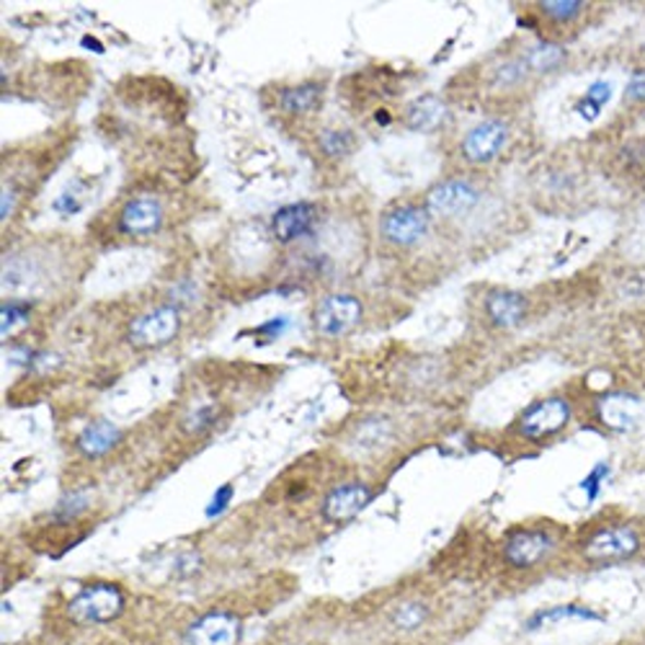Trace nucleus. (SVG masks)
<instances>
[{"label": "nucleus", "mask_w": 645, "mask_h": 645, "mask_svg": "<svg viewBox=\"0 0 645 645\" xmlns=\"http://www.w3.org/2000/svg\"><path fill=\"white\" fill-rule=\"evenodd\" d=\"M488 321H491L495 329H514L524 321L527 315V300L519 292H512V289H495L486 297L483 302Z\"/></svg>", "instance_id": "obj_15"}, {"label": "nucleus", "mask_w": 645, "mask_h": 645, "mask_svg": "<svg viewBox=\"0 0 645 645\" xmlns=\"http://www.w3.org/2000/svg\"><path fill=\"white\" fill-rule=\"evenodd\" d=\"M625 98L633 104H645V73H635L625 86Z\"/></svg>", "instance_id": "obj_31"}, {"label": "nucleus", "mask_w": 645, "mask_h": 645, "mask_svg": "<svg viewBox=\"0 0 645 645\" xmlns=\"http://www.w3.org/2000/svg\"><path fill=\"white\" fill-rule=\"evenodd\" d=\"M597 421L609 431H617V434H625V431H633L643 418V401L641 395L628 393V390H609V393H601L597 398Z\"/></svg>", "instance_id": "obj_8"}, {"label": "nucleus", "mask_w": 645, "mask_h": 645, "mask_svg": "<svg viewBox=\"0 0 645 645\" xmlns=\"http://www.w3.org/2000/svg\"><path fill=\"white\" fill-rule=\"evenodd\" d=\"M243 620L232 612H207L183 630L181 645H238Z\"/></svg>", "instance_id": "obj_6"}, {"label": "nucleus", "mask_w": 645, "mask_h": 645, "mask_svg": "<svg viewBox=\"0 0 645 645\" xmlns=\"http://www.w3.org/2000/svg\"><path fill=\"white\" fill-rule=\"evenodd\" d=\"M565 58H569V52H565L563 45H558V41H540V45L529 47L522 55V62L527 68V73L548 75L556 73L558 68H563Z\"/></svg>", "instance_id": "obj_20"}, {"label": "nucleus", "mask_w": 645, "mask_h": 645, "mask_svg": "<svg viewBox=\"0 0 645 645\" xmlns=\"http://www.w3.org/2000/svg\"><path fill=\"white\" fill-rule=\"evenodd\" d=\"M643 548L641 531L630 524H609L586 537L581 542V558L594 565L620 563V560L635 558Z\"/></svg>", "instance_id": "obj_2"}, {"label": "nucleus", "mask_w": 645, "mask_h": 645, "mask_svg": "<svg viewBox=\"0 0 645 645\" xmlns=\"http://www.w3.org/2000/svg\"><path fill=\"white\" fill-rule=\"evenodd\" d=\"M127 607L124 592L109 581L83 586L73 599L68 601V617L75 625H109L122 617Z\"/></svg>", "instance_id": "obj_1"}, {"label": "nucleus", "mask_w": 645, "mask_h": 645, "mask_svg": "<svg viewBox=\"0 0 645 645\" xmlns=\"http://www.w3.org/2000/svg\"><path fill=\"white\" fill-rule=\"evenodd\" d=\"M540 13L556 24H571L584 13V3L581 0H545L540 3Z\"/></svg>", "instance_id": "obj_23"}, {"label": "nucleus", "mask_w": 645, "mask_h": 645, "mask_svg": "<svg viewBox=\"0 0 645 645\" xmlns=\"http://www.w3.org/2000/svg\"><path fill=\"white\" fill-rule=\"evenodd\" d=\"M181 329V315L174 304H160L151 313L138 315L130 325V344L134 349H155V346L168 344Z\"/></svg>", "instance_id": "obj_5"}, {"label": "nucleus", "mask_w": 645, "mask_h": 645, "mask_svg": "<svg viewBox=\"0 0 645 645\" xmlns=\"http://www.w3.org/2000/svg\"><path fill=\"white\" fill-rule=\"evenodd\" d=\"M163 225V207L153 196H138V200L127 202L122 215H119L117 228L124 236L140 238V236H153Z\"/></svg>", "instance_id": "obj_13"}, {"label": "nucleus", "mask_w": 645, "mask_h": 645, "mask_svg": "<svg viewBox=\"0 0 645 645\" xmlns=\"http://www.w3.org/2000/svg\"><path fill=\"white\" fill-rule=\"evenodd\" d=\"M321 104H323V86H318V83H302V86L285 88L279 94L282 111H287V115H295V117L313 115V111L321 109Z\"/></svg>", "instance_id": "obj_19"}, {"label": "nucleus", "mask_w": 645, "mask_h": 645, "mask_svg": "<svg viewBox=\"0 0 645 645\" xmlns=\"http://www.w3.org/2000/svg\"><path fill=\"white\" fill-rule=\"evenodd\" d=\"M609 98H612V83H609V81L592 83V86L586 88L584 98H581V101L576 104L578 117H584L586 122H594V119H599L601 109H605Z\"/></svg>", "instance_id": "obj_21"}, {"label": "nucleus", "mask_w": 645, "mask_h": 645, "mask_svg": "<svg viewBox=\"0 0 645 645\" xmlns=\"http://www.w3.org/2000/svg\"><path fill=\"white\" fill-rule=\"evenodd\" d=\"M569 620L599 622L601 614L597 612V609H592L586 605H556V607L540 609V612L531 614L527 620V625H524V630H540V628H548V625H560V622H569Z\"/></svg>", "instance_id": "obj_18"}, {"label": "nucleus", "mask_w": 645, "mask_h": 645, "mask_svg": "<svg viewBox=\"0 0 645 645\" xmlns=\"http://www.w3.org/2000/svg\"><path fill=\"white\" fill-rule=\"evenodd\" d=\"M232 495H236V488H232V483H225V486H219L217 491H215V495H212V501H210V506L204 509V514L210 516H219L225 512V509L230 506V501H232Z\"/></svg>", "instance_id": "obj_30"}, {"label": "nucleus", "mask_w": 645, "mask_h": 645, "mask_svg": "<svg viewBox=\"0 0 645 645\" xmlns=\"http://www.w3.org/2000/svg\"><path fill=\"white\" fill-rule=\"evenodd\" d=\"M509 140V127L503 119H486V122L475 124L463 140V158L473 166H486V163L495 160L506 147Z\"/></svg>", "instance_id": "obj_11"}, {"label": "nucleus", "mask_w": 645, "mask_h": 645, "mask_svg": "<svg viewBox=\"0 0 645 645\" xmlns=\"http://www.w3.org/2000/svg\"><path fill=\"white\" fill-rule=\"evenodd\" d=\"M558 548L556 531L548 527H522L514 529L503 542V563L509 569L529 571L548 563Z\"/></svg>", "instance_id": "obj_3"}, {"label": "nucleus", "mask_w": 645, "mask_h": 645, "mask_svg": "<svg viewBox=\"0 0 645 645\" xmlns=\"http://www.w3.org/2000/svg\"><path fill=\"white\" fill-rule=\"evenodd\" d=\"M287 325H289L287 318H276V321H268V323L261 325V329H256V333H266V336H274L276 338L282 331L287 329Z\"/></svg>", "instance_id": "obj_32"}, {"label": "nucleus", "mask_w": 645, "mask_h": 645, "mask_svg": "<svg viewBox=\"0 0 645 645\" xmlns=\"http://www.w3.org/2000/svg\"><path fill=\"white\" fill-rule=\"evenodd\" d=\"M86 509H88V493L86 491H75V493H70L68 499L60 501L58 516H60V519H73V516L86 512Z\"/></svg>", "instance_id": "obj_29"}, {"label": "nucleus", "mask_w": 645, "mask_h": 645, "mask_svg": "<svg viewBox=\"0 0 645 645\" xmlns=\"http://www.w3.org/2000/svg\"><path fill=\"white\" fill-rule=\"evenodd\" d=\"M374 499V491L361 480H351V483L336 486L325 495L321 503V514L325 522L331 524H346L365 512Z\"/></svg>", "instance_id": "obj_12"}, {"label": "nucleus", "mask_w": 645, "mask_h": 645, "mask_svg": "<svg viewBox=\"0 0 645 645\" xmlns=\"http://www.w3.org/2000/svg\"><path fill=\"white\" fill-rule=\"evenodd\" d=\"M607 475H609V465L607 463H597V465L592 467V470H588L584 475V480H581L578 488H581V491H584L586 503H594V501L599 499L601 488H605Z\"/></svg>", "instance_id": "obj_26"}, {"label": "nucleus", "mask_w": 645, "mask_h": 645, "mask_svg": "<svg viewBox=\"0 0 645 645\" xmlns=\"http://www.w3.org/2000/svg\"><path fill=\"white\" fill-rule=\"evenodd\" d=\"M427 620H429V607L421 605V601H403V605L395 609V614H393L395 628H401V630H416V628H421Z\"/></svg>", "instance_id": "obj_24"}, {"label": "nucleus", "mask_w": 645, "mask_h": 645, "mask_svg": "<svg viewBox=\"0 0 645 645\" xmlns=\"http://www.w3.org/2000/svg\"><path fill=\"white\" fill-rule=\"evenodd\" d=\"M13 204H16V194H13V189H3V202H0V217L9 219L13 215Z\"/></svg>", "instance_id": "obj_34"}, {"label": "nucleus", "mask_w": 645, "mask_h": 645, "mask_svg": "<svg viewBox=\"0 0 645 645\" xmlns=\"http://www.w3.org/2000/svg\"><path fill=\"white\" fill-rule=\"evenodd\" d=\"M315 223V207L308 202H297L282 207L272 217V232L279 243H292V240L308 236Z\"/></svg>", "instance_id": "obj_14"}, {"label": "nucleus", "mask_w": 645, "mask_h": 645, "mask_svg": "<svg viewBox=\"0 0 645 645\" xmlns=\"http://www.w3.org/2000/svg\"><path fill=\"white\" fill-rule=\"evenodd\" d=\"M361 302L354 295H329L315 308V329L325 338H342L361 323Z\"/></svg>", "instance_id": "obj_7"}, {"label": "nucleus", "mask_w": 645, "mask_h": 645, "mask_svg": "<svg viewBox=\"0 0 645 645\" xmlns=\"http://www.w3.org/2000/svg\"><path fill=\"white\" fill-rule=\"evenodd\" d=\"M524 75H527V68H524V62L519 58L514 62H503V65L495 70L493 81L499 83L501 88H506V86H516V83L524 81Z\"/></svg>", "instance_id": "obj_28"}, {"label": "nucleus", "mask_w": 645, "mask_h": 645, "mask_svg": "<svg viewBox=\"0 0 645 645\" xmlns=\"http://www.w3.org/2000/svg\"><path fill=\"white\" fill-rule=\"evenodd\" d=\"M318 143H321V151L329 155V158H344V155L351 153L354 138L351 132L346 130H323Z\"/></svg>", "instance_id": "obj_25"}, {"label": "nucleus", "mask_w": 645, "mask_h": 645, "mask_svg": "<svg viewBox=\"0 0 645 645\" xmlns=\"http://www.w3.org/2000/svg\"><path fill=\"white\" fill-rule=\"evenodd\" d=\"M625 292H630V295H645V276L643 274H635V276H630V282H628V287H625Z\"/></svg>", "instance_id": "obj_35"}, {"label": "nucleus", "mask_w": 645, "mask_h": 645, "mask_svg": "<svg viewBox=\"0 0 645 645\" xmlns=\"http://www.w3.org/2000/svg\"><path fill=\"white\" fill-rule=\"evenodd\" d=\"M119 442H122V431H119L111 421H106V418H98V421L88 423V427L83 429L75 439L81 455H86L88 459L109 455Z\"/></svg>", "instance_id": "obj_16"}, {"label": "nucleus", "mask_w": 645, "mask_h": 645, "mask_svg": "<svg viewBox=\"0 0 645 645\" xmlns=\"http://www.w3.org/2000/svg\"><path fill=\"white\" fill-rule=\"evenodd\" d=\"M446 119V104L434 94H427L416 98L406 111V124L414 132H434L444 124Z\"/></svg>", "instance_id": "obj_17"}, {"label": "nucleus", "mask_w": 645, "mask_h": 645, "mask_svg": "<svg viewBox=\"0 0 645 645\" xmlns=\"http://www.w3.org/2000/svg\"><path fill=\"white\" fill-rule=\"evenodd\" d=\"M215 416H217V408L212 406V403H204V406L191 410V414L187 416V421H183V429H187L189 434H200V431H204L207 427H212V423H215Z\"/></svg>", "instance_id": "obj_27"}, {"label": "nucleus", "mask_w": 645, "mask_h": 645, "mask_svg": "<svg viewBox=\"0 0 645 645\" xmlns=\"http://www.w3.org/2000/svg\"><path fill=\"white\" fill-rule=\"evenodd\" d=\"M55 207L58 210H65V215H73V212H77L81 210V204L75 202V196H73V191H65V194L60 196L58 202H55Z\"/></svg>", "instance_id": "obj_33"}, {"label": "nucleus", "mask_w": 645, "mask_h": 645, "mask_svg": "<svg viewBox=\"0 0 645 645\" xmlns=\"http://www.w3.org/2000/svg\"><path fill=\"white\" fill-rule=\"evenodd\" d=\"M573 408L569 398L563 395H550V398H542L524 410L516 421V431L527 439V442H542V439H550L563 431L571 423Z\"/></svg>", "instance_id": "obj_4"}, {"label": "nucleus", "mask_w": 645, "mask_h": 645, "mask_svg": "<svg viewBox=\"0 0 645 645\" xmlns=\"http://www.w3.org/2000/svg\"><path fill=\"white\" fill-rule=\"evenodd\" d=\"M380 232L387 243L398 248L421 243L429 232V212L423 207H416V204H403V207L390 210L382 217Z\"/></svg>", "instance_id": "obj_9"}, {"label": "nucleus", "mask_w": 645, "mask_h": 645, "mask_svg": "<svg viewBox=\"0 0 645 645\" xmlns=\"http://www.w3.org/2000/svg\"><path fill=\"white\" fill-rule=\"evenodd\" d=\"M480 202V189L465 179H446L431 187L427 194V212L437 217H459L475 210Z\"/></svg>", "instance_id": "obj_10"}, {"label": "nucleus", "mask_w": 645, "mask_h": 645, "mask_svg": "<svg viewBox=\"0 0 645 645\" xmlns=\"http://www.w3.org/2000/svg\"><path fill=\"white\" fill-rule=\"evenodd\" d=\"M29 321H32L29 304L16 302V300L5 302L3 310H0V336L3 338L16 336L24 325H29Z\"/></svg>", "instance_id": "obj_22"}]
</instances>
